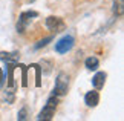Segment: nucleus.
Instances as JSON below:
<instances>
[{
	"mask_svg": "<svg viewBox=\"0 0 124 121\" xmlns=\"http://www.w3.org/2000/svg\"><path fill=\"white\" fill-rule=\"evenodd\" d=\"M41 71L45 72V74H49L51 72V67H52V61H49V60H43L41 63Z\"/></svg>",
	"mask_w": 124,
	"mask_h": 121,
	"instance_id": "9b49d317",
	"label": "nucleus"
},
{
	"mask_svg": "<svg viewBox=\"0 0 124 121\" xmlns=\"http://www.w3.org/2000/svg\"><path fill=\"white\" fill-rule=\"evenodd\" d=\"M17 118L18 120H26V107H23L22 110H20V112H18V115H17Z\"/></svg>",
	"mask_w": 124,
	"mask_h": 121,
	"instance_id": "ddd939ff",
	"label": "nucleus"
},
{
	"mask_svg": "<svg viewBox=\"0 0 124 121\" xmlns=\"http://www.w3.org/2000/svg\"><path fill=\"white\" fill-rule=\"evenodd\" d=\"M0 83H2V69H0Z\"/></svg>",
	"mask_w": 124,
	"mask_h": 121,
	"instance_id": "4468645a",
	"label": "nucleus"
},
{
	"mask_svg": "<svg viewBox=\"0 0 124 121\" xmlns=\"http://www.w3.org/2000/svg\"><path fill=\"white\" fill-rule=\"evenodd\" d=\"M98 65H100V61H98V58H95V57H89V58H86V67H87L89 71L98 69Z\"/></svg>",
	"mask_w": 124,
	"mask_h": 121,
	"instance_id": "9d476101",
	"label": "nucleus"
},
{
	"mask_svg": "<svg viewBox=\"0 0 124 121\" xmlns=\"http://www.w3.org/2000/svg\"><path fill=\"white\" fill-rule=\"evenodd\" d=\"M104 81H106V72H97L92 78V84L95 89H101L104 86Z\"/></svg>",
	"mask_w": 124,
	"mask_h": 121,
	"instance_id": "0eeeda50",
	"label": "nucleus"
},
{
	"mask_svg": "<svg viewBox=\"0 0 124 121\" xmlns=\"http://www.w3.org/2000/svg\"><path fill=\"white\" fill-rule=\"evenodd\" d=\"M74 43H75V40L72 35H64L63 38H60L55 43V51L58 54H66V52H69L74 48Z\"/></svg>",
	"mask_w": 124,
	"mask_h": 121,
	"instance_id": "7ed1b4c3",
	"label": "nucleus"
},
{
	"mask_svg": "<svg viewBox=\"0 0 124 121\" xmlns=\"http://www.w3.org/2000/svg\"><path fill=\"white\" fill-rule=\"evenodd\" d=\"M0 60L6 61V63H16L18 60V55L17 54H9V52H0Z\"/></svg>",
	"mask_w": 124,
	"mask_h": 121,
	"instance_id": "1a4fd4ad",
	"label": "nucleus"
},
{
	"mask_svg": "<svg viewBox=\"0 0 124 121\" xmlns=\"http://www.w3.org/2000/svg\"><path fill=\"white\" fill-rule=\"evenodd\" d=\"M98 101H100V94L97 90H90L84 97V103L87 104L89 107H95V106L98 104Z\"/></svg>",
	"mask_w": 124,
	"mask_h": 121,
	"instance_id": "423d86ee",
	"label": "nucleus"
},
{
	"mask_svg": "<svg viewBox=\"0 0 124 121\" xmlns=\"http://www.w3.org/2000/svg\"><path fill=\"white\" fill-rule=\"evenodd\" d=\"M69 89V77L64 72H60L57 77V83L54 89V95H64Z\"/></svg>",
	"mask_w": 124,
	"mask_h": 121,
	"instance_id": "f03ea898",
	"label": "nucleus"
},
{
	"mask_svg": "<svg viewBox=\"0 0 124 121\" xmlns=\"http://www.w3.org/2000/svg\"><path fill=\"white\" fill-rule=\"evenodd\" d=\"M57 104H58L57 95L52 94V97H49V100H47L46 106L43 107V110L39 113L37 120H52V117H54V113H55V109H57Z\"/></svg>",
	"mask_w": 124,
	"mask_h": 121,
	"instance_id": "f257e3e1",
	"label": "nucleus"
},
{
	"mask_svg": "<svg viewBox=\"0 0 124 121\" xmlns=\"http://www.w3.org/2000/svg\"><path fill=\"white\" fill-rule=\"evenodd\" d=\"M46 28L52 32H60L64 29V22L60 17H47L46 18Z\"/></svg>",
	"mask_w": 124,
	"mask_h": 121,
	"instance_id": "39448f33",
	"label": "nucleus"
},
{
	"mask_svg": "<svg viewBox=\"0 0 124 121\" xmlns=\"http://www.w3.org/2000/svg\"><path fill=\"white\" fill-rule=\"evenodd\" d=\"M51 40H52L51 37H47V38H45V40H41L39 45H35V49H39V48H41V46H46V45H47V41H51Z\"/></svg>",
	"mask_w": 124,
	"mask_h": 121,
	"instance_id": "f8f14e48",
	"label": "nucleus"
},
{
	"mask_svg": "<svg viewBox=\"0 0 124 121\" xmlns=\"http://www.w3.org/2000/svg\"><path fill=\"white\" fill-rule=\"evenodd\" d=\"M113 12L116 17H123L124 12V0H113Z\"/></svg>",
	"mask_w": 124,
	"mask_h": 121,
	"instance_id": "6e6552de",
	"label": "nucleus"
},
{
	"mask_svg": "<svg viewBox=\"0 0 124 121\" xmlns=\"http://www.w3.org/2000/svg\"><path fill=\"white\" fill-rule=\"evenodd\" d=\"M39 14H37L35 11H26V12H22L20 17H18V22H17V31L23 34L28 26V23L31 22V17H37Z\"/></svg>",
	"mask_w": 124,
	"mask_h": 121,
	"instance_id": "20e7f679",
	"label": "nucleus"
}]
</instances>
